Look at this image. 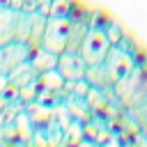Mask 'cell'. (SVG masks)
Instances as JSON below:
<instances>
[{"label":"cell","mask_w":147,"mask_h":147,"mask_svg":"<svg viewBox=\"0 0 147 147\" xmlns=\"http://www.w3.org/2000/svg\"><path fill=\"white\" fill-rule=\"evenodd\" d=\"M101 69H103V76H106L108 85L115 87L119 80H124V78L136 69V60H133V55H131L124 46L117 44V46H110L106 60L101 62Z\"/></svg>","instance_id":"obj_1"},{"label":"cell","mask_w":147,"mask_h":147,"mask_svg":"<svg viewBox=\"0 0 147 147\" xmlns=\"http://www.w3.org/2000/svg\"><path fill=\"white\" fill-rule=\"evenodd\" d=\"M110 46L113 44H110L108 34H106V28L90 23V30H87V34H85L78 53L83 55V60L87 62V67H94V64H101L106 60Z\"/></svg>","instance_id":"obj_2"},{"label":"cell","mask_w":147,"mask_h":147,"mask_svg":"<svg viewBox=\"0 0 147 147\" xmlns=\"http://www.w3.org/2000/svg\"><path fill=\"white\" fill-rule=\"evenodd\" d=\"M71 23H74V16H48L46 21V30H44V37H41V48L51 51V53H62L67 48V41H69V32H71Z\"/></svg>","instance_id":"obj_3"},{"label":"cell","mask_w":147,"mask_h":147,"mask_svg":"<svg viewBox=\"0 0 147 147\" xmlns=\"http://www.w3.org/2000/svg\"><path fill=\"white\" fill-rule=\"evenodd\" d=\"M48 16L39 11H18V23H16V39L25 41L30 48H37L41 44L44 30H46Z\"/></svg>","instance_id":"obj_4"},{"label":"cell","mask_w":147,"mask_h":147,"mask_svg":"<svg viewBox=\"0 0 147 147\" xmlns=\"http://www.w3.org/2000/svg\"><path fill=\"white\" fill-rule=\"evenodd\" d=\"M30 53H32V48H30L25 41L11 39V41L2 44V46H0V71H2V74L14 71L18 64H23V62L30 60Z\"/></svg>","instance_id":"obj_5"},{"label":"cell","mask_w":147,"mask_h":147,"mask_svg":"<svg viewBox=\"0 0 147 147\" xmlns=\"http://www.w3.org/2000/svg\"><path fill=\"white\" fill-rule=\"evenodd\" d=\"M55 69L60 71V76H62L64 80L74 83V80L85 78V74H87V62L83 60L80 53L62 51V53L57 55V67H55Z\"/></svg>","instance_id":"obj_6"},{"label":"cell","mask_w":147,"mask_h":147,"mask_svg":"<svg viewBox=\"0 0 147 147\" xmlns=\"http://www.w3.org/2000/svg\"><path fill=\"white\" fill-rule=\"evenodd\" d=\"M16 23H18V11L0 5V46L16 39Z\"/></svg>","instance_id":"obj_7"},{"label":"cell","mask_w":147,"mask_h":147,"mask_svg":"<svg viewBox=\"0 0 147 147\" xmlns=\"http://www.w3.org/2000/svg\"><path fill=\"white\" fill-rule=\"evenodd\" d=\"M7 78H9V87H11V90H21V87H25V85H30V83H37L39 74H37V69H34V67L30 64V60H28V62L18 64L14 71H9Z\"/></svg>","instance_id":"obj_8"},{"label":"cell","mask_w":147,"mask_h":147,"mask_svg":"<svg viewBox=\"0 0 147 147\" xmlns=\"http://www.w3.org/2000/svg\"><path fill=\"white\" fill-rule=\"evenodd\" d=\"M30 64L37 69V74L51 71V69L57 67V53H51V51L37 46V48H32V53H30Z\"/></svg>","instance_id":"obj_9"},{"label":"cell","mask_w":147,"mask_h":147,"mask_svg":"<svg viewBox=\"0 0 147 147\" xmlns=\"http://www.w3.org/2000/svg\"><path fill=\"white\" fill-rule=\"evenodd\" d=\"M87 30H90V21H87V18H74L71 32H69V41H67V48H64V51L78 53V51H80V44H83V39H85V34H87Z\"/></svg>","instance_id":"obj_10"},{"label":"cell","mask_w":147,"mask_h":147,"mask_svg":"<svg viewBox=\"0 0 147 147\" xmlns=\"http://www.w3.org/2000/svg\"><path fill=\"white\" fill-rule=\"evenodd\" d=\"M37 85H39V90H44V92H64V78L60 76L57 69H51V71L39 74Z\"/></svg>","instance_id":"obj_11"},{"label":"cell","mask_w":147,"mask_h":147,"mask_svg":"<svg viewBox=\"0 0 147 147\" xmlns=\"http://www.w3.org/2000/svg\"><path fill=\"white\" fill-rule=\"evenodd\" d=\"M48 16H74V0H51Z\"/></svg>","instance_id":"obj_12"},{"label":"cell","mask_w":147,"mask_h":147,"mask_svg":"<svg viewBox=\"0 0 147 147\" xmlns=\"http://www.w3.org/2000/svg\"><path fill=\"white\" fill-rule=\"evenodd\" d=\"M39 2H41V0H23V5H21V11H37Z\"/></svg>","instance_id":"obj_13"},{"label":"cell","mask_w":147,"mask_h":147,"mask_svg":"<svg viewBox=\"0 0 147 147\" xmlns=\"http://www.w3.org/2000/svg\"><path fill=\"white\" fill-rule=\"evenodd\" d=\"M37 11H39V14H44V16H48V11H51V0H41V2H39V7H37Z\"/></svg>","instance_id":"obj_14"},{"label":"cell","mask_w":147,"mask_h":147,"mask_svg":"<svg viewBox=\"0 0 147 147\" xmlns=\"http://www.w3.org/2000/svg\"><path fill=\"white\" fill-rule=\"evenodd\" d=\"M7 87H9V78H7V74H2V71H0V94H2Z\"/></svg>","instance_id":"obj_15"},{"label":"cell","mask_w":147,"mask_h":147,"mask_svg":"<svg viewBox=\"0 0 147 147\" xmlns=\"http://www.w3.org/2000/svg\"><path fill=\"white\" fill-rule=\"evenodd\" d=\"M21 5H23V0H9V7L16 11H21Z\"/></svg>","instance_id":"obj_16"},{"label":"cell","mask_w":147,"mask_h":147,"mask_svg":"<svg viewBox=\"0 0 147 147\" xmlns=\"http://www.w3.org/2000/svg\"><path fill=\"white\" fill-rule=\"evenodd\" d=\"M0 5H7L9 7V0H0Z\"/></svg>","instance_id":"obj_17"}]
</instances>
